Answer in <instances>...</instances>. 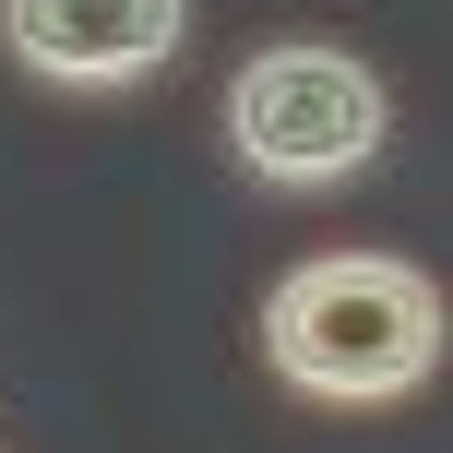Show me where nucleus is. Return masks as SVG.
Returning a JSON list of instances; mask_svg holds the SVG:
<instances>
[{
    "mask_svg": "<svg viewBox=\"0 0 453 453\" xmlns=\"http://www.w3.org/2000/svg\"><path fill=\"white\" fill-rule=\"evenodd\" d=\"M0 48L60 96H132L191 48V0H0Z\"/></svg>",
    "mask_w": 453,
    "mask_h": 453,
    "instance_id": "obj_3",
    "label": "nucleus"
},
{
    "mask_svg": "<svg viewBox=\"0 0 453 453\" xmlns=\"http://www.w3.org/2000/svg\"><path fill=\"white\" fill-rule=\"evenodd\" d=\"M215 119H226L239 180H263V191H346V180H370V167L394 156V96H382V72H370L358 48H334V36H274V48H250V60L226 72Z\"/></svg>",
    "mask_w": 453,
    "mask_h": 453,
    "instance_id": "obj_2",
    "label": "nucleus"
},
{
    "mask_svg": "<svg viewBox=\"0 0 453 453\" xmlns=\"http://www.w3.org/2000/svg\"><path fill=\"white\" fill-rule=\"evenodd\" d=\"M441 346L453 311L406 250H311L263 287V358L311 406H406Z\"/></svg>",
    "mask_w": 453,
    "mask_h": 453,
    "instance_id": "obj_1",
    "label": "nucleus"
}]
</instances>
